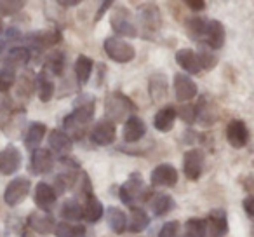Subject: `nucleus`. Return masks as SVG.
Here are the masks:
<instances>
[{
    "instance_id": "obj_1",
    "label": "nucleus",
    "mask_w": 254,
    "mask_h": 237,
    "mask_svg": "<svg viewBox=\"0 0 254 237\" xmlns=\"http://www.w3.org/2000/svg\"><path fill=\"white\" fill-rule=\"evenodd\" d=\"M96 113V98L92 94H80L77 99L73 101V110L71 113L63 117V128L64 133L73 138H82L85 133V126L94 119Z\"/></svg>"
},
{
    "instance_id": "obj_2",
    "label": "nucleus",
    "mask_w": 254,
    "mask_h": 237,
    "mask_svg": "<svg viewBox=\"0 0 254 237\" xmlns=\"http://www.w3.org/2000/svg\"><path fill=\"white\" fill-rule=\"evenodd\" d=\"M153 195V190L145 185V180L139 173H131L126 183L119 187V199L129 208H134L136 202H146Z\"/></svg>"
},
{
    "instance_id": "obj_3",
    "label": "nucleus",
    "mask_w": 254,
    "mask_h": 237,
    "mask_svg": "<svg viewBox=\"0 0 254 237\" xmlns=\"http://www.w3.org/2000/svg\"><path fill=\"white\" fill-rule=\"evenodd\" d=\"M136 112V105L131 98H127L122 91H113L105 99V115L110 122H122L127 121Z\"/></svg>"
},
{
    "instance_id": "obj_4",
    "label": "nucleus",
    "mask_w": 254,
    "mask_h": 237,
    "mask_svg": "<svg viewBox=\"0 0 254 237\" xmlns=\"http://www.w3.org/2000/svg\"><path fill=\"white\" fill-rule=\"evenodd\" d=\"M110 26L112 30L117 33L119 37H138V26L136 23L132 21V16H131V11L124 5H117L113 9L112 16H110Z\"/></svg>"
},
{
    "instance_id": "obj_5",
    "label": "nucleus",
    "mask_w": 254,
    "mask_h": 237,
    "mask_svg": "<svg viewBox=\"0 0 254 237\" xmlns=\"http://www.w3.org/2000/svg\"><path fill=\"white\" fill-rule=\"evenodd\" d=\"M103 49H105L106 56L115 63H131L136 58V49L127 42V40L120 39V37H108L103 42Z\"/></svg>"
},
{
    "instance_id": "obj_6",
    "label": "nucleus",
    "mask_w": 254,
    "mask_h": 237,
    "mask_svg": "<svg viewBox=\"0 0 254 237\" xmlns=\"http://www.w3.org/2000/svg\"><path fill=\"white\" fill-rule=\"evenodd\" d=\"M139 23H141L143 39L153 40V37L162 28V16L155 4H146L139 11Z\"/></svg>"
},
{
    "instance_id": "obj_7",
    "label": "nucleus",
    "mask_w": 254,
    "mask_h": 237,
    "mask_svg": "<svg viewBox=\"0 0 254 237\" xmlns=\"http://www.w3.org/2000/svg\"><path fill=\"white\" fill-rule=\"evenodd\" d=\"M30 190H32V181L25 176H18L12 181H9V185L5 187L4 192V201L7 206H18L28 197Z\"/></svg>"
},
{
    "instance_id": "obj_8",
    "label": "nucleus",
    "mask_w": 254,
    "mask_h": 237,
    "mask_svg": "<svg viewBox=\"0 0 254 237\" xmlns=\"http://www.w3.org/2000/svg\"><path fill=\"white\" fill-rule=\"evenodd\" d=\"M26 42H28V46L32 47V49L46 51L61 42V32L56 28L37 30V32H32L26 35Z\"/></svg>"
},
{
    "instance_id": "obj_9",
    "label": "nucleus",
    "mask_w": 254,
    "mask_h": 237,
    "mask_svg": "<svg viewBox=\"0 0 254 237\" xmlns=\"http://www.w3.org/2000/svg\"><path fill=\"white\" fill-rule=\"evenodd\" d=\"M226 142L233 147V149H244V147L249 143L251 133L249 128L246 126V122L240 121V119H233L226 124Z\"/></svg>"
},
{
    "instance_id": "obj_10",
    "label": "nucleus",
    "mask_w": 254,
    "mask_h": 237,
    "mask_svg": "<svg viewBox=\"0 0 254 237\" xmlns=\"http://www.w3.org/2000/svg\"><path fill=\"white\" fill-rule=\"evenodd\" d=\"M204 169V152L200 149H190L183 156V173L188 180L197 181Z\"/></svg>"
},
{
    "instance_id": "obj_11",
    "label": "nucleus",
    "mask_w": 254,
    "mask_h": 237,
    "mask_svg": "<svg viewBox=\"0 0 254 237\" xmlns=\"http://www.w3.org/2000/svg\"><path fill=\"white\" fill-rule=\"evenodd\" d=\"M21 162H23V156L18 147L7 145L5 149L0 150V173L2 174L11 176V174L18 173L19 167H21Z\"/></svg>"
},
{
    "instance_id": "obj_12",
    "label": "nucleus",
    "mask_w": 254,
    "mask_h": 237,
    "mask_svg": "<svg viewBox=\"0 0 254 237\" xmlns=\"http://www.w3.org/2000/svg\"><path fill=\"white\" fill-rule=\"evenodd\" d=\"M150 183L152 187H174L178 183V169L173 164H159L153 167L152 174H150Z\"/></svg>"
},
{
    "instance_id": "obj_13",
    "label": "nucleus",
    "mask_w": 254,
    "mask_h": 237,
    "mask_svg": "<svg viewBox=\"0 0 254 237\" xmlns=\"http://www.w3.org/2000/svg\"><path fill=\"white\" fill-rule=\"evenodd\" d=\"M173 84H174V96L181 103H190L198 92L197 84L187 74H176L173 79Z\"/></svg>"
},
{
    "instance_id": "obj_14",
    "label": "nucleus",
    "mask_w": 254,
    "mask_h": 237,
    "mask_svg": "<svg viewBox=\"0 0 254 237\" xmlns=\"http://www.w3.org/2000/svg\"><path fill=\"white\" fill-rule=\"evenodd\" d=\"M117 136V126L110 121H99L98 124L92 128V131L89 133V138L94 145L98 147H108L115 142Z\"/></svg>"
},
{
    "instance_id": "obj_15",
    "label": "nucleus",
    "mask_w": 254,
    "mask_h": 237,
    "mask_svg": "<svg viewBox=\"0 0 254 237\" xmlns=\"http://www.w3.org/2000/svg\"><path fill=\"white\" fill-rule=\"evenodd\" d=\"M33 199H35V204L40 211L51 213L54 209V204H56L58 194H56V190H54L53 185L46 183V181H39L35 187Z\"/></svg>"
},
{
    "instance_id": "obj_16",
    "label": "nucleus",
    "mask_w": 254,
    "mask_h": 237,
    "mask_svg": "<svg viewBox=\"0 0 254 237\" xmlns=\"http://www.w3.org/2000/svg\"><path fill=\"white\" fill-rule=\"evenodd\" d=\"M225 26L219 19H209L207 21V28H205L204 39H202V44L207 46L209 49L218 51L225 46Z\"/></svg>"
},
{
    "instance_id": "obj_17",
    "label": "nucleus",
    "mask_w": 254,
    "mask_h": 237,
    "mask_svg": "<svg viewBox=\"0 0 254 237\" xmlns=\"http://www.w3.org/2000/svg\"><path fill=\"white\" fill-rule=\"evenodd\" d=\"M54 169V157L53 152L47 149L33 150L32 159H30V171L33 174H47Z\"/></svg>"
},
{
    "instance_id": "obj_18",
    "label": "nucleus",
    "mask_w": 254,
    "mask_h": 237,
    "mask_svg": "<svg viewBox=\"0 0 254 237\" xmlns=\"http://www.w3.org/2000/svg\"><path fill=\"white\" fill-rule=\"evenodd\" d=\"M26 223H28V229L32 232L39 234V236H46V234L54 232V227H56V222H54L53 216L49 213H42V211L30 213Z\"/></svg>"
},
{
    "instance_id": "obj_19",
    "label": "nucleus",
    "mask_w": 254,
    "mask_h": 237,
    "mask_svg": "<svg viewBox=\"0 0 254 237\" xmlns=\"http://www.w3.org/2000/svg\"><path fill=\"white\" fill-rule=\"evenodd\" d=\"M176 108L173 105H166L162 108L157 110V113L153 115V128L160 133H169L176 124Z\"/></svg>"
},
{
    "instance_id": "obj_20",
    "label": "nucleus",
    "mask_w": 254,
    "mask_h": 237,
    "mask_svg": "<svg viewBox=\"0 0 254 237\" xmlns=\"http://www.w3.org/2000/svg\"><path fill=\"white\" fill-rule=\"evenodd\" d=\"M207 232L212 237H225L228 234V215L225 209H212L207 216Z\"/></svg>"
},
{
    "instance_id": "obj_21",
    "label": "nucleus",
    "mask_w": 254,
    "mask_h": 237,
    "mask_svg": "<svg viewBox=\"0 0 254 237\" xmlns=\"http://www.w3.org/2000/svg\"><path fill=\"white\" fill-rule=\"evenodd\" d=\"M167 91H169V80L164 74H153L148 80V94L155 105L162 103L167 98Z\"/></svg>"
},
{
    "instance_id": "obj_22",
    "label": "nucleus",
    "mask_w": 254,
    "mask_h": 237,
    "mask_svg": "<svg viewBox=\"0 0 254 237\" xmlns=\"http://www.w3.org/2000/svg\"><path fill=\"white\" fill-rule=\"evenodd\" d=\"M47 142H49L51 152L58 154L60 157H64L71 150V147H73V140L64 131H61V129H53V131L49 133Z\"/></svg>"
},
{
    "instance_id": "obj_23",
    "label": "nucleus",
    "mask_w": 254,
    "mask_h": 237,
    "mask_svg": "<svg viewBox=\"0 0 254 237\" xmlns=\"http://www.w3.org/2000/svg\"><path fill=\"white\" fill-rule=\"evenodd\" d=\"M146 135V124L138 115H131L124 124V140L127 143H138Z\"/></svg>"
},
{
    "instance_id": "obj_24",
    "label": "nucleus",
    "mask_w": 254,
    "mask_h": 237,
    "mask_svg": "<svg viewBox=\"0 0 254 237\" xmlns=\"http://www.w3.org/2000/svg\"><path fill=\"white\" fill-rule=\"evenodd\" d=\"M176 63L183 68L187 74L197 75L202 72V65H200V58L198 53H195L193 49H180L176 53Z\"/></svg>"
},
{
    "instance_id": "obj_25",
    "label": "nucleus",
    "mask_w": 254,
    "mask_h": 237,
    "mask_svg": "<svg viewBox=\"0 0 254 237\" xmlns=\"http://www.w3.org/2000/svg\"><path fill=\"white\" fill-rule=\"evenodd\" d=\"M46 135H47V126L42 124V122H33V124H30V128L26 129L25 138H23L25 147L33 152V150H37L40 147V143L46 138Z\"/></svg>"
},
{
    "instance_id": "obj_26",
    "label": "nucleus",
    "mask_w": 254,
    "mask_h": 237,
    "mask_svg": "<svg viewBox=\"0 0 254 237\" xmlns=\"http://www.w3.org/2000/svg\"><path fill=\"white\" fill-rule=\"evenodd\" d=\"M30 58H32V51L30 47H23V46H18V47H11L9 53L5 54L4 58V65L7 68H18V67H25L28 65Z\"/></svg>"
},
{
    "instance_id": "obj_27",
    "label": "nucleus",
    "mask_w": 254,
    "mask_h": 237,
    "mask_svg": "<svg viewBox=\"0 0 254 237\" xmlns=\"http://www.w3.org/2000/svg\"><path fill=\"white\" fill-rule=\"evenodd\" d=\"M106 223L113 234L120 236L127 230V215L117 206H110L106 209Z\"/></svg>"
},
{
    "instance_id": "obj_28",
    "label": "nucleus",
    "mask_w": 254,
    "mask_h": 237,
    "mask_svg": "<svg viewBox=\"0 0 254 237\" xmlns=\"http://www.w3.org/2000/svg\"><path fill=\"white\" fill-rule=\"evenodd\" d=\"M148 225H150V218H148V215H146L145 209L138 208V206L131 208V215H129V218H127V230H129L131 234H139V232H143Z\"/></svg>"
},
{
    "instance_id": "obj_29",
    "label": "nucleus",
    "mask_w": 254,
    "mask_h": 237,
    "mask_svg": "<svg viewBox=\"0 0 254 237\" xmlns=\"http://www.w3.org/2000/svg\"><path fill=\"white\" fill-rule=\"evenodd\" d=\"M35 84H37V91H39V98L42 103H47L53 99L54 91H56V85H54L53 79L51 75L47 74L46 70H42L35 79Z\"/></svg>"
},
{
    "instance_id": "obj_30",
    "label": "nucleus",
    "mask_w": 254,
    "mask_h": 237,
    "mask_svg": "<svg viewBox=\"0 0 254 237\" xmlns=\"http://www.w3.org/2000/svg\"><path fill=\"white\" fill-rule=\"evenodd\" d=\"M73 70H75V77H77L78 85H85L89 82V79H91L92 70H94V61L89 56H85V54H80V56L77 58V61H75Z\"/></svg>"
},
{
    "instance_id": "obj_31",
    "label": "nucleus",
    "mask_w": 254,
    "mask_h": 237,
    "mask_svg": "<svg viewBox=\"0 0 254 237\" xmlns=\"http://www.w3.org/2000/svg\"><path fill=\"white\" fill-rule=\"evenodd\" d=\"M84 201H85V206H84V220H85V222L91 223V225H94V223H98L99 220L103 218L105 208H103L101 201H99V199L96 197L94 194L89 195V197L84 199Z\"/></svg>"
},
{
    "instance_id": "obj_32",
    "label": "nucleus",
    "mask_w": 254,
    "mask_h": 237,
    "mask_svg": "<svg viewBox=\"0 0 254 237\" xmlns=\"http://www.w3.org/2000/svg\"><path fill=\"white\" fill-rule=\"evenodd\" d=\"M60 215L61 218H64L63 222H80L84 218V208H82L77 199H66L63 202V206H61Z\"/></svg>"
},
{
    "instance_id": "obj_33",
    "label": "nucleus",
    "mask_w": 254,
    "mask_h": 237,
    "mask_svg": "<svg viewBox=\"0 0 254 237\" xmlns=\"http://www.w3.org/2000/svg\"><path fill=\"white\" fill-rule=\"evenodd\" d=\"M64 65H66V58H64L63 51H51L46 58V67H44V70H46L47 74H53V75H56V77H60L64 72Z\"/></svg>"
},
{
    "instance_id": "obj_34",
    "label": "nucleus",
    "mask_w": 254,
    "mask_h": 237,
    "mask_svg": "<svg viewBox=\"0 0 254 237\" xmlns=\"http://www.w3.org/2000/svg\"><path fill=\"white\" fill-rule=\"evenodd\" d=\"M207 21H209V19L200 18V16H193V18L187 19L185 30H187V33L190 35L191 40H195V42H202V39H204V33H205V28H207Z\"/></svg>"
},
{
    "instance_id": "obj_35",
    "label": "nucleus",
    "mask_w": 254,
    "mask_h": 237,
    "mask_svg": "<svg viewBox=\"0 0 254 237\" xmlns=\"http://www.w3.org/2000/svg\"><path fill=\"white\" fill-rule=\"evenodd\" d=\"M150 206H152L153 215H155L157 218H159V216L169 215V213L174 209V206H176V202H174V199L171 197V195H167V194H159V195H155V197L152 199Z\"/></svg>"
},
{
    "instance_id": "obj_36",
    "label": "nucleus",
    "mask_w": 254,
    "mask_h": 237,
    "mask_svg": "<svg viewBox=\"0 0 254 237\" xmlns=\"http://www.w3.org/2000/svg\"><path fill=\"white\" fill-rule=\"evenodd\" d=\"M183 237H207V220L204 218L187 220Z\"/></svg>"
},
{
    "instance_id": "obj_37",
    "label": "nucleus",
    "mask_w": 254,
    "mask_h": 237,
    "mask_svg": "<svg viewBox=\"0 0 254 237\" xmlns=\"http://www.w3.org/2000/svg\"><path fill=\"white\" fill-rule=\"evenodd\" d=\"M195 110H197V122H200L202 126H211L214 124V112H212V106L207 103V98L202 96L200 99L195 105Z\"/></svg>"
},
{
    "instance_id": "obj_38",
    "label": "nucleus",
    "mask_w": 254,
    "mask_h": 237,
    "mask_svg": "<svg viewBox=\"0 0 254 237\" xmlns=\"http://www.w3.org/2000/svg\"><path fill=\"white\" fill-rule=\"evenodd\" d=\"M54 236L56 237H84L85 227L73 225L70 222H60L54 227Z\"/></svg>"
},
{
    "instance_id": "obj_39",
    "label": "nucleus",
    "mask_w": 254,
    "mask_h": 237,
    "mask_svg": "<svg viewBox=\"0 0 254 237\" xmlns=\"http://www.w3.org/2000/svg\"><path fill=\"white\" fill-rule=\"evenodd\" d=\"M33 89H35V79H32V75L25 74L19 77L18 82V89H16V94L21 99H30Z\"/></svg>"
},
{
    "instance_id": "obj_40",
    "label": "nucleus",
    "mask_w": 254,
    "mask_h": 237,
    "mask_svg": "<svg viewBox=\"0 0 254 237\" xmlns=\"http://www.w3.org/2000/svg\"><path fill=\"white\" fill-rule=\"evenodd\" d=\"M26 5L23 0H0V14L2 16H14Z\"/></svg>"
},
{
    "instance_id": "obj_41",
    "label": "nucleus",
    "mask_w": 254,
    "mask_h": 237,
    "mask_svg": "<svg viewBox=\"0 0 254 237\" xmlns=\"http://www.w3.org/2000/svg\"><path fill=\"white\" fill-rule=\"evenodd\" d=\"M16 84V72L12 68H0V92H7Z\"/></svg>"
},
{
    "instance_id": "obj_42",
    "label": "nucleus",
    "mask_w": 254,
    "mask_h": 237,
    "mask_svg": "<svg viewBox=\"0 0 254 237\" xmlns=\"http://www.w3.org/2000/svg\"><path fill=\"white\" fill-rule=\"evenodd\" d=\"M176 113H178V117H181V121H185L187 124L197 122V110H195V105H191V103H183V105L176 110Z\"/></svg>"
},
{
    "instance_id": "obj_43",
    "label": "nucleus",
    "mask_w": 254,
    "mask_h": 237,
    "mask_svg": "<svg viewBox=\"0 0 254 237\" xmlns=\"http://www.w3.org/2000/svg\"><path fill=\"white\" fill-rule=\"evenodd\" d=\"M159 237H181V225L176 220H171V222H166L162 225L159 232Z\"/></svg>"
},
{
    "instance_id": "obj_44",
    "label": "nucleus",
    "mask_w": 254,
    "mask_h": 237,
    "mask_svg": "<svg viewBox=\"0 0 254 237\" xmlns=\"http://www.w3.org/2000/svg\"><path fill=\"white\" fill-rule=\"evenodd\" d=\"M198 58H200V65H202V70H212L218 63V58L214 56V53L207 49H202L198 53Z\"/></svg>"
},
{
    "instance_id": "obj_45",
    "label": "nucleus",
    "mask_w": 254,
    "mask_h": 237,
    "mask_svg": "<svg viewBox=\"0 0 254 237\" xmlns=\"http://www.w3.org/2000/svg\"><path fill=\"white\" fill-rule=\"evenodd\" d=\"M185 5H187L190 11L193 12H198V11H204L205 7H207V4H205L204 0H187L185 2Z\"/></svg>"
},
{
    "instance_id": "obj_46",
    "label": "nucleus",
    "mask_w": 254,
    "mask_h": 237,
    "mask_svg": "<svg viewBox=\"0 0 254 237\" xmlns=\"http://www.w3.org/2000/svg\"><path fill=\"white\" fill-rule=\"evenodd\" d=\"M242 206H244V211L254 220V195H247L242 201Z\"/></svg>"
},
{
    "instance_id": "obj_47",
    "label": "nucleus",
    "mask_w": 254,
    "mask_h": 237,
    "mask_svg": "<svg viewBox=\"0 0 254 237\" xmlns=\"http://www.w3.org/2000/svg\"><path fill=\"white\" fill-rule=\"evenodd\" d=\"M110 7H113V2H112V0H106V2H103V4H99V9H98V11H96V16H94V21L98 23L99 19H101L103 16H105V12L108 11Z\"/></svg>"
},
{
    "instance_id": "obj_48",
    "label": "nucleus",
    "mask_w": 254,
    "mask_h": 237,
    "mask_svg": "<svg viewBox=\"0 0 254 237\" xmlns=\"http://www.w3.org/2000/svg\"><path fill=\"white\" fill-rule=\"evenodd\" d=\"M80 4V0H60L58 2V5L63 9H71V7H77V5Z\"/></svg>"
},
{
    "instance_id": "obj_49",
    "label": "nucleus",
    "mask_w": 254,
    "mask_h": 237,
    "mask_svg": "<svg viewBox=\"0 0 254 237\" xmlns=\"http://www.w3.org/2000/svg\"><path fill=\"white\" fill-rule=\"evenodd\" d=\"M21 237H42V236H39V234L32 232V230H25V232H23V236H21Z\"/></svg>"
},
{
    "instance_id": "obj_50",
    "label": "nucleus",
    "mask_w": 254,
    "mask_h": 237,
    "mask_svg": "<svg viewBox=\"0 0 254 237\" xmlns=\"http://www.w3.org/2000/svg\"><path fill=\"white\" fill-rule=\"evenodd\" d=\"M4 40H0V54H2V51H4Z\"/></svg>"
},
{
    "instance_id": "obj_51",
    "label": "nucleus",
    "mask_w": 254,
    "mask_h": 237,
    "mask_svg": "<svg viewBox=\"0 0 254 237\" xmlns=\"http://www.w3.org/2000/svg\"><path fill=\"white\" fill-rule=\"evenodd\" d=\"M2 30H4V23H2V19H0V33H2Z\"/></svg>"
},
{
    "instance_id": "obj_52",
    "label": "nucleus",
    "mask_w": 254,
    "mask_h": 237,
    "mask_svg": "<svg viewBox=\"0 0 254 237\" xmlns=\"http://www.w3.org/2000/svg\"><path fill=\"white\" fill-rule=\"evenodd\" d=\"M251 236L254 237V227H253V229H251Z\"/></svg>"
}]
</instances>
